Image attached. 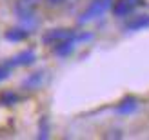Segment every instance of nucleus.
<instances>
[{
    "instance_id": "1",
    "label": "nucleus",
    "mask_w": 149,
    "mask_h": 140,
    "mask_svg": "<svg viewBox=\"0 0 149 140\" xmlns=\"http://www.w3.org/2000/svg\"><path fill=\"white\" fill-rule=\"evenodd\" d=\"M109 6H111V0H95V2L84 11V15L78 18V22H80V24H86V22L100 17V15H104V11H106Z\"/></svg>"
},
{
    "instance_id": "2",
    "label": "nucleus",
    "mask_w": 149,
    "mask_h": 140,
    "mask_svg": "<svg viewBox=\"0 0 149 140\" xmlns=\"http://www.w3.org/2000/svg\"><path fill=\"white\" fill-rule=\"evenodd\" d=\"M33 60H35L33 51H24V53H20L15 58H11V60L7 62V65H9V68H15V65H29V64H33Z\"/></svg>"
},
{
    "instance_id": "3",
    "label": "nucleus",
    "mask_w": 149,
    "mask_h": 140,
    "mask_svg": "<svg viewBox=\"0 0 149 140\" xmlns=\"http://www.w3.org/2000/svg\"><path fill=\"white\" fill-rule=\"evenodd\" d=\"M69 36H73L71 31L56 29V31H49L46 36H44V42H46V44H58V42H62V40H65V38H69Z\"/></svg>"
},
{
    "instance_id": "4",
    "label": "nucleus",
    "mask_w": 149,
    "mask_h": 140,
    "mask_svg": "<svg viewBox=\"0 0 149 140\" xmlns=\"http://www.w3.org/2000/svg\"><path fill=\"white\" fill-rule=\"evenodd\" d=\"M74 35L73 36H69V38H65V40H62V42H58L56 44V47H55V53L58 55V56H65V55H69L71 51H73V47H74Z\"/></svg>"
},
{
    "instance_id": "5",
    "label": "nucleus",
    "mask_w": 149,
    "mask_h": 140,
    "mask_svg": "<svg viewBox=\"0 0 149 140\" xmlns=\"http://www.w3.org/2000/svg\"><path fill=\"white\" fill-rule=\"evenodd\" d=\"M149 27V15H140L127 24V31H138V29Z\"/></svg>"
},
{
    "instance_id": "6",
    "label": "nucleus",
    "mask_w": 149,
    "mask_h": 140,
    "mask_svg": "<svg viewBox=\"0 0 149 140\" xmlns=\"http://www.w3.org/2000/svg\"><path fill=\"white\" fill-rule=\"evenodd\" d=\"M136 107H138V104H136L135 98H125L122 104L116 107V113L118 115H129L133 111H136Z\"/></svg>"
},
{
    "instance_id": "7",
    "label": "nucleus",
    "mask_w": 149,
    "mask_h": 140,
    "mask_svg": "<svg viewBox=\"0 0 149 140\" xmlns=\"http://www.w3.org/2000/svg\"><path fill=\"white\" fill-rule=\"evenodd\" d=\"M131 11H133V7L127 4V0H118L115 4V7H113L115 17H125V15H129Z\"/></svg>"
},
{
    "instance_id": "8",
    "label": "nucleus",
    "mask_w": 149,
    "mask_h": 140,
    "mask_svg": "<svg viewBox=\"0 0 149 140\" xmlns=\"http://www.w3.org/2000/svg\"><path fill=\"white\" fill-rule=\"evenodd\" d=\"M27 35L29 33L26 31V29H11V31L6 33V38L9 42H20V40H24Z\"/></svg>"
},
{
    "instance_id": "9",
    "label": "nucleus",
    "mask_w": 149,
    "mask_h": 140,
    "mask_svg": "<svg viewBox=\"0 0 149 140\" xmlns=\"http://www.w3.org/2000/svg\"><path fill=\"white\" fill-rule=\"evenodd\" d=\"M40 82H42V73H33V75L24 82V86L27 89H35L36 86H40Z\"/></svg>"
},
{
    "instance_id": "10",
    "label": "nucleus",
    "mask_w": 149,
    "mask_h": 140,
    "mask_svg": "<svg viewBox=\"0 0 149 140\" xmlns=\"http://www.w3.org/2000/svg\"><path fill=\"white\" fill-rule=\"evenodd\" d=\"M0 100H2V104H9L11 106V104H17V102H18V97L15 93H4Z\"/></svg>"
},
{
    "instance_id": "11",
    "label": "nucleus",
    "mask_w": 149,
    "mask_h": 140,
    "mask_svg": "<svg viewBox=\"0 0 149 140\" xmlns=\"http://www.w3.org/2000/svg\"><path fill=\"white\" fill-rule=\"evenodd\" d=\"M9 65L7 64H4V65H0V82H2V80H6L7 77H9Z\"/></svg>"
},
{
    "instance_id": "12",
    "label": "nucleus",
    "mask_w": 149,
    "mask_h": 140,
    "mask_svg": "<svg viewBox=\"0 0 149 140\" xmlns=\"http://www.w3.org/2000/svg\"><path fill=\"white\" fill-rule=\"evenodd\" d=\"M38 138H47V120L46 118L40 122V135H38Z\"/></svg>"
},
{
    "instance_id": "13",
    "label": "nucleus",
    "mask_w": 149,
    "mask_h": 140,
    "mask_svg": "<svg viewBox=\"0 0 149 140\" xmlns=\"http://www.w3.org/2000/svg\"><path fill=\"white\" fill-rule=\"evenodd\" d=\"M140 2H142V0H127V4H129V6L133 7V9H135V7H136V6H138Z\"/></svg>"
},
{
    "instance_id": "14",
    "label": "nucleus",
    "mask_w": 149,
    "mask_h": 140,
    "mask_svg": "<svg viewBox=\"0 0 149 140\" xmlns=\"http://www.w3.org/2000/svg\"><path fill=\"white\" fill-rule=\"evenodd\" d=\"M49 2H51V4H60L62 0H49Z\"/></svg>"
}]
</instances>
